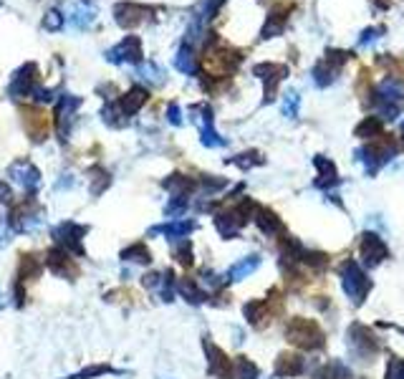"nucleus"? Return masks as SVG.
<instances>
[{
    "label": "nucleus",
    "mask_w": 404,
    "mask_h": 379,
    "mask_svg": "<svg viewBox=\"0 0 404 379\" xmlns=\"http://www.w3.org/2000/svg\"><path fill=\"white\" fill-rule=\"evenodd\" d=\"M243 311H245V319L250 321L255 329H263V326H268V321H271L273 313H276L268 301H247Z\"/></svg>",
    "instance_id": "nucleus-9"
},
{
    "label": "nucleus",
    "mask_w": 404,
    "mask_h": 379,
    "mask_svg": "<svg viewBox=\"0 0 404 379\" xmlns=\"http://www.w3.org/2000/svg\"><path fill=\"white\" fill-rule=\"evenodd\" d=\"M175 258L180 260L182 265H192V251H190L188 241H182L180 246L175 248Z\"/></svg>",
    "instance_id": "nucleus-17"
},
{
    "label": "nucleus",
    "mask_w": 404,
    "mask_h": 379,
    "mask_svg": "<svg viewBox=\"0 0 404 379\" xmlns=\"http://www.w3.org/2000/svg\"><path fill=\"white\" fill-rule=\"evenodd\" d=\"M3 200H11V193H8V187L0 182V203H3Z\"/></svg>",
    "instance_id": "nucleus-20"
},
{
    "label": "nucleus",
    "mask_w": 404,
    "mask_h": 379,
    "mask_svg": "<svg viewBox=\"0 0 404 379\" xmlns=\"http://www.w3.org/2000/svg\"><path fill=\"white\" fill-rule=\"evenodd\" d=\"M84 225H76V223H63L54 230V238L61 248H66L68 253H76V255H84V248H81V238L86 235Z\"/></svg>",
    "instance_id": "nucleus-4"
},
{
    "label": "nucleus",
    "mask_w": 404,
    "mask_h": 379,
    "mask_svg": "<svg viewBox=\"0 0 404 379\" xmlns=\"http://www.w3.org/2000/svg\"><path fill=\"white\" fill-rule=\"evenodd\" d=\"M341 286H344V291L354 301H364V296L372 291V281H369L367 273L356 265V260H346V263L341 265Z\"/></svg>",
    "instance_id": "nucleus-2"
},
{
    "label": "nucleus",
    "mask_w": 404,
    "mask_h": 379,
    "mask_svg": "<svg viewBox=\"0 0 404 379\" xmlns=\"http://www.w3.org/2000/svg\"><path fill=\"white\" fill-rule=\"evenodd\" d=\"M23 126H25V132L30 134V139L41 142V139L49 137L51 119H49V114H46L43 109L28 107V109H23Z\"/></svg>",
    "instance_id": "nucleus-5"
},
{
    "label": "nucleus",
    "mask_w": 404,
    "mask_h": 379,
    "mask_svg": "<svg viewBox=\"0 0 404 379\" xmlns=\"http://www.w3.org/2000/svg\"><path fill=\"white\" fill-rule=\"evenodd\" d=\"M233 374H235L238 379H258V367H255L247 356H238V359L233 361Z\"/></svg>",
    "instance_id": "nucleus-12"
},
{
    "label": "nucleus",
    "mask_w": 404,
    "mask_h": 379,
    "mask_svg": "<svg viewBox=\"0 0 404 379\" xmlns=\"http://www.w3.org/2000/svg\"><path fill=\"white\" fill-rule=\"evenodd\" d=\"M386 255H389V251H386V246H384L381 238H377V235H372V233L362 235V243H359V258H362L364 263L379 265Z\"/></svg>",
    "instance_id": "nucleus-6"
},
{
    "label": "nucleus",
    "mask_w": 404,
    "mask_h": 379,
    "mask_svg": "<svg viewBox=\"0 0 404 379\" xmlns=\"http://www.w3.org/2000/svg\"><path fill=\"white\" fill-rule=\"evenodd\" d=\"M258 255H250V258H245V260H240L238 265H233L230 268V281H240V278H245L247 273H253L255 268H258Z\"/></svg>",
    "instance_id": "nucleus-14"
},
{
    "label": "nucleus",
    "mask_w": 404,
    "mask_h": 379,
    "mask_svg": "<svg viewBox=\"0 0 404 379\" xmlns=\"http://www.w3.org/2000/svg\"><path fill=\"white\" fill-rule=\"evenodd\" d=\"M104 372H109V367L106 364H97V367H89V369H84V372H79L73 379H86V377H97V374H104Z\"/></svg>",
    "instance_id": "nucleus-19"
},
{
    "label": "nucleus",
    "mask_w": 404,
    "mask_h": 379,
    "mask_svg": "<svg viewBox=\"0 0 404 379\" xmlns=\"http://www.w3.org/2000/svg\"><path fill=\"white\" fill-rule=\"evenodd\" d=\"M286 339L293 347H298V349H319V347H324V331H321V326L314 319H303V316H296V319L288 321Z\"/></svg>",
    "instance_id": "nucleus-1"
},
{
    "label": "nucleus",
    "mask_w": 404,
    "mask_h": 379,
    "mask_svg": "<svg viewBox=\"0 0 404 379\" xmlns=\"http://www.w3.org/2000/svg\"><path fill=\"white\" fill-rule=\"evenodd\" d=\"M41 268L43 263L38 260V255L28 253V255H20V268H18V281H33V278L41 276Z\"/></svg>",
    "instance_id": "nucleus-11"
},
{
    "label": "nucleus",
    "mask_w": 404,
    "mask_h": 379,
    "mask_svg": "<svg viewBox=\"0 0 404 379\" xmlns=\"http://www.w3.org/2000/svg\"><path fill=\"white\" fill-rule=\"evenodd\" d=\"M303 372V356L296 351H286L276 359V374L278 377H296Z\"/></svg>",
    "instance_id": "nucleus-10"
},
{
    "label": "nucleus",
    "mask_w": 404,
    "mask_h": 379,
    "mask_svg": "<svg viewBox=\"0 0 404 379\" xmlns=\"http://www.w3.org/2000/svg\"><path fill=\"white\" fill-rule=\"evenodd\" d=\"M349 337H351V347H354V351L359 356H367L364 361H369V356H374L377 349H379V344H377L374 334L367 329V326H351L349 331Z\"/></svg>",
    "instance_id": "nucleus-7"
},
{
    "label": "nucleus",
    "mask_w": 404,
    "mask_h": 379,
    "mask_svg": "<svg viewBox=\"0 0 404 379\" xmlns=\"http://www.w3.org/2000/svg\"><path fill=\"white\" fill-rule=\"evenodd\" d=\"M386 379H404V359H394L392 364H389Z\"/></svg>",
    "instance_id": "nucleus-18"
},
{
    "label": "nucleus",
    "mask_w": 404,
    "mask_h": 379,
    "mask_svg": "<svg viewBox=\"0 0 404 379\" xmlns=\"http://www.w3.org/2000/svg\"><path fill=\"white\" fill-rule=\"evenodd\" d=\"M180 294L192 303H200L202 299H205V294L200 291V286L195 283V278H182V281H180Z\"/></svg>",
    "instance_id": "nucleus-16"
},
{
    "label": "nucleus",
    "mask_w": 404,
    "mask_h": 379,
    "mask_svg": "<svg viewBox=\"0 0 404 379\" xmlns=\"http://www.w3.org/2000/svg\"><path fill=\"white\" fill-rule=\"evenodd\" d=\"M205 351L210 356V372L220 379H230L233 377V361L223 354L220 347H215L212 342H205Z\"/></svg>",
    "instance_id": "nucleus-8"
},
{
    "label": "nucleus",
    "mask_w": 404,
    "mask_h": 379,
    "mask_svg": "<svg viewBox=\"0 0 404 379\" xmlns=\"http://www.w3.org/2000/svg\"><path fill=\"white\" fill-rule=\"evenodd\" d=\"M46 265H49V271L56 273L59 278H68V281H76L79 278V265H76V260L71 258V253L66 251V248H51L49 253H46Z\"/></svg>",
    "instance_id": "nucleus-3"
},
{
    "label": "nucleus",
    "mask_w": 404,
    "mask_h": 379,
    "mask_svg": "<svg viewBox=\"0 0 404 379\" xmlns=\"http://www.w3.org/2000/svg\"><path fill=\"white\" fill-rule=\"evenodd\" d=\"M121 258H124V260H134V263H149L152 255H149V251H147L145 243H134V246H129L127 251L121 253Z\"/></svg>",
    "instance_id": "nucleus-15"
},
{
    "label": "nucleus",
    "mask_w": 404,
    "mask_h": 379,
    "mask_svg": "<svg viewBox=\"0 0 404 379\" xmlns=\"http://www.w3.org/2000/svg\"><path fill=\"white\" fill-rule=\"evenodd\" d=\"M255 223L260 225V230H263V233H276V230L281 228V220H278V215L273 210H268V207H260L258 215H255Z\"/></svg>",
    "instance_id": "nucleus-13"
}]
</instances>
